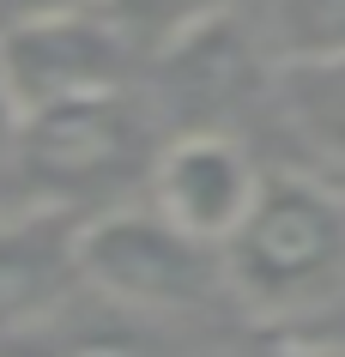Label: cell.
<instances>
[{
  "mask_svg": "<svg viewBox=\"0 0 345 357\" xmlns=\"http://www.w3.org/2000/svg\"><path fill=\"white\" fill-rule=\"evenodd\" d=\"M103 13L139 43V55H170L176 43L230 19V0H103Z\"/></svg>",
  "mask_w": 345,
  "mask_h": 357,
  "instance_id": "obj_10",
  "label": "cell"
},
{
  "mask_svg": "<svg viewBox=\"0 0 345 357\" xmlns=\"http://www.w3.org/2000/svg\"><path fill=\"white\" fill-rule=\"evenodd\" d=\"M230 309L297 333L345 303V188L321 169H267L249 225L224 243Z\"/></svg>",
  "mask_w": 345,
  "mask_h": 357,
  "instance_id": "obj_1",
  "label": "cell"
},
{
  "mask_svg": "<svg viewBox=\"0 0 345 357\" xmlns=\"http://www.w3.org/2000/svg\"><path fill=\"white\" fill-rule=\"evenodd\" d=\"M164 139L170 133H152V115L134 97V85H121V91L24 115L13 169L31 188V206H61L91 218L103 206L146 194V176Z\"/></svg>",
  "mask_w": 345,
  "mask_h": 357,
  "instance_id": "obj_2",
  "label": "cell"
},
{
  "mask_svg": "<svg viewBox=\"0 0 345 357\" xmlns=\"http://www.w3.org/2000/svg\"><path fill=\"white\" fill-rule=\"evenodd\" d=\"M139 43L121 24L91 6V13H67V19H43L24 31L0 37V85L19 103V121L55 103H79V97H103L134 85Z\"/></svg>",
  "mask_w": 345,
  "mask_h": 357,
  "instance_id": "obj_4",
  "label": "cell"
},
{
  "mask_svg": "<svg viewBox=\"0 0 345 357\" xmlns=\"http://www.w3.org/2000/svg\"><path fill=\"white\" fill-rule=\"evenodd\" d=\"M0 357H200V351L188 339V321L146 315L91 284H73L55 309H43L31 327L0 339Z\"/></svg>",
  "mask_w": 345,
  "mask_h": 357,
  "instance_id": "obj_6",
  "label": "cell"
},
{
  "mask_svg": "<svg viewBox=\"0 0 345 357\" xmlns=\"http://www.w3.org/2000/svg\"><path fill=\"white\" fill-rule=\"evenodd\" d=\"M267 49L279 67L339 61L345 55V0H273Z\"/></svg>",
  "mask_w": 345,
  "mask_h": 357,
  "instance_id": "obj_9",
  "label": "cell"
},
{
  "mask_svg": "<svg viewBox=\"0 0 345 357\" xmlns=\"http://www.w3.org/2000/svg\"><path fill=\"white\" fill-rule=\"evenodd\" d=\"M79 284V212L24 206L0 218V339L55 309Z\"/></svg>",
  "mask_w": 345,
  "mask_h": 357,
  "instance_id": "obj_7",
  "label": "cell"
},
{
  "mask_svg": "<svg viewBox=\"0 0 345 357\" xmlns=\"http://www.w3.org/2000/svg\"><path fill=\"white\" fill-rule=\"evenodd\" d=\"M254 357H345V339H309V333H279Z\"/></svg>",
  "mask_w": 345,
  "mask_h": 357,
  "instance_id": "obj_12",
  "label": "cell"
},
{
  "mask_svg": "<svg viewBox=\"0 0 345 357\" xmlns=\"http://www.w3.org/2000/svg\"><path fill=\"white\" fill-rule=\"evenodd\" d=\"M79 284L164 321L206 315L218 297L230 303L224 248L170 225L146 194L79 218Z\"/></svg>",
  "mask_w": 345,
  "mask_h": 357,
  "instance_id": "obj_3",
  "label": "cell"
},
{
  "mask_svg": "<svg viewBox=\"0 0 345 357\" xmlns=\"http://www.w3.org/2000/svg\"><path fill=\"white\" fill-rule=\"evenodd\" d=\"M279 115L303 139L315 169L345 188V55L309 61V67H279Z\"/></svg>",
  "mask_w": 345,
  "mask_h": 357,
  "instance_id": "obj_8",
  "label": "cell"
},
{
  "mask_svg": "<svg viewBox=\"0 0 345 357\" xmlns=\"http://www.w3.org/2000/svg\"><path fill=\"white\" fill-rule=\"evenodd\" d=\"M261 188H267V169L224 128H176L146 176V200L212 248H224L249 225Z\"/></svg>",
  "mask_w": 345,
  "mask_h": 357,
  "instance_id": "obj_5",
  "label": "cell"
},
{
  "mask_svg": "<svg viewBox=\"0 0 345 357\" xmlns=\"http://www.w3.org/2000/svg\"><path fill=\"white\" fill-rule=\"evenodd\" d=\"M103 0H0V37L6 31H24V24H43V19H67V13H91Z\"/></svg>",
  "mask_w": 345,
  "mask_h": 357,
  "instance_id": "obj_11",
  "label": "cell"
}]
</instances>
